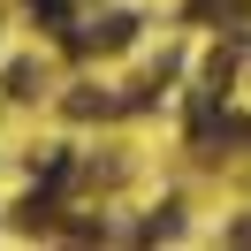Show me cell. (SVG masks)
<instances>
[{
  "instance_id": "6da1fadb",
  "label": "cell",
  "mask_w": 251,
  "mask_h": 251,
  "mask_svg": "<svg viewBox=\"0 0 251 251\" xmlns=\"http://www.w3.org/2000/svg\"><path fill=\"white\" fill-rule=\"evenodd\" d=\"M16 228H31V236H38V228H53V198H46V190H31V198L16 205Z\"/></svg>"
},
{
  "instance_id": "7a4b0ae2",
  "label": "cell",
  "mask_w": 251,
  "mask_h": 251,
  "mask_svg": "<svg viewBox=\"0 0 251 251\" xmlns=\"http://www.w3.org/2000/svg\"><path fill=\"white\" fill-rule=\"evenodd\" d=\"M8 92H16V99H38V92H46V69H38V61H16V69H8Z\"/></svg>"
}]
</instances>
